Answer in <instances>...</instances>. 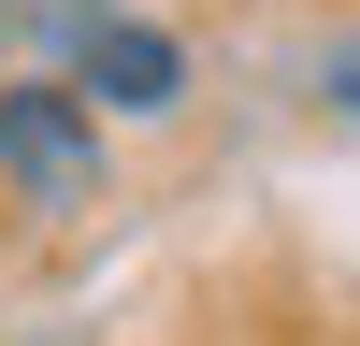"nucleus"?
<instances>
[{"label":"nucleus","instance_id":"obj_2","mask_svg":"<svg viewBox=\"0 0 360 346\" xmlns=\"http://www.w3.org/2000/svg\"><path fill=\"white\" fill-rule=\"evenodd\" d=\"M0 188H15L29 217H72V202L101 188V101H72V86H0Z\"/></svg>","mask_w":360,"mask_h":346},{"label":"nucleus","instance_id":"obj_3","mask_svg":"<svg viewBox=\"0 0 360 346\" xmlns=\"http://www.w3.org/2000/svg\"><path fill=\"white\" fill-rule=\"evenodd\" d=\"M332 101H346V115H360V44H346V58H332Z\"/></svg>","mask_w":360,"mask_h":346},{"label":"nucleus","instance_id":"obj_1","mask_svg":"<svg viewBox=\"0 0 360 346\" xmlns=\"http://www.w3.org/2000/svg\"><path fill=\"white\" fill-rule=\"evenodd\" d=\"M58 86L101 101V115H173L188 101V58H173V29L115 15V0H72V15H58Z\"/></svg>","mask_w":360,"mask_h":346}]
</instances>
